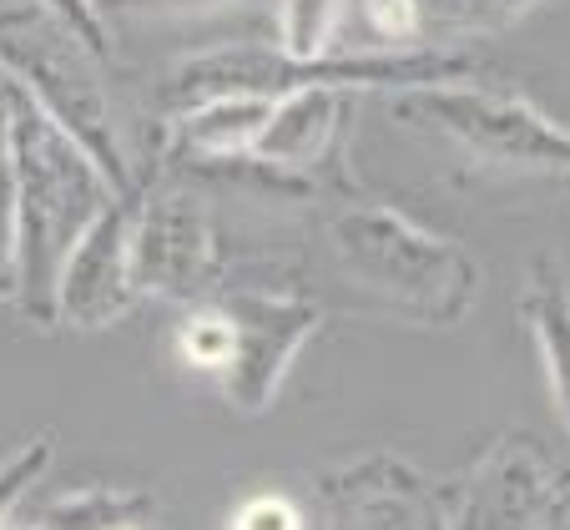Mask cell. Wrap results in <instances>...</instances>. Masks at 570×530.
<instances>
[{"mask_svg": "<svg viewBox=\"0 0 570 530\" xmlns=\"http://www.w3.org/2000/svg\"><path fill=\"white\" fill-rule=\"evenodd\" d=\"M131 258L141 298L177 308L213 298L233 278V248L213 203V183L183 167L151 163L131 193Z\"/></svg>", "mask_w": 570, "mask_h": 530, "instance_id": "cell-6", "label": "cell"}, {"mask_svg": "<svg viewBox=\"0 0 570 530\" xmlns=\"http://www.w3.org/2000/svg\"><path fill=\"white\" fill-rule=\"evenodd\" d=\"M26 6H41V11H51V16H61L71 31H81L91 46H101V51H117L111 46V31H107V21H101V6L97 0H26Z\"/></svg>", "mask_w": 570, "mask_h": 530, "instance_id": "cell-19", "label": "cell"}, {"mask_svg": "<svg viewBox=\"0 0 570 530\" xmlns=\"http://www.w3.org/2000/svg\"><path fill=\"white\" fill-rule=\"evenodd\" d=\"M444 530H566L570 454L530 430L490 440L454 480H440Z\"/></svg>", "mask_w": 570, "mask_h": 530, "instance_id": "cell-8", "label": "cell"}, {"mask_svg": "<svg viewBox=\"0 0 570 530\" xmlns=\"http://www.w3.org/2000/svg\"><path fill=\"white\" fill-rule=\"evenodd\" d=\"M227 318V359L213 390L233 414L253 420L278 404L298 354L323 334L328 308L298 278H263L243 273L213 293Z\"/></svg>", "mask_w": 570, "mask_h": 530, "instance_id": "cell-7", "label": "cell"}, {"mask_svg": "<svg viewBox=\"0 0 570 530\" xmlns=\"http://www.w3.org/2000/svg\"><path fill=\"white\" fill-rule=\"evenodd\" d=\"M520 318L530 328L540 374H546V394L556 410L560 430L570 440V288L546 258L530 263L525 288H520Z\"/></svg>", "mask_w": 570, "mask_h": 530, "instance_id": "cell-11", "label": "cell"}, {"mask_svg": "<svg viewBox=\"0 0 570 530\" xmlns=\"http://www.w3.org/2000/svg\"><path fill=\"white\" fill-rule=\"evenodd\" d=\"M318 238L338 283L389 318L460 328L480 303L484 268L460 238L424 227L404 207H389L358 187L323 197Z\"/></svg>", "mask_w": 570, "mask_h": 530, "instance_id": "cell-1", "label": "cell"}, {"mask_svg": "<svg viewBox=\"0 0 570 530\" xmlns=\"http://www.w3.org/2000/svg\"><path fill=\"white\" fill-rule=\"evenodd\" d=\"M11 101H16V81L0 71V157H6V121H11Z\"/></svg>", "mask_w": 570, "mask_h": 530, "instance_id": "cell-20", "label": "cell"}, {"mask_svg": "<svg viewBox=\"0 0 570 530\" xmlns=\"http://www.w3.org/2000/svg\"><path fill=\"white\" fill-rule=\"evenodd\" d=\"M0 303H16V193H11V167L0 157Z\"/></svg>", "mask_w": 570, "mask_h": 530, "instance_id": "cell-18", "label": "cell"}, {"mask_svg": "<svg viewBox=\"0 0 570 530\" xmlns=\"http://www.w3.org/2000/svg\"><path fill=\"white\" fill-rule=\"evenodd\" d=\"M97 6L111 31V46H117L121 26H131V31H187V26H213L223 16L253 11V6H273V0H97Z\"/></svg>", "mask_w": 570, "mask_h": 530, "instance_id": "cell-14", "label": "cell"}, {"mask_svg": "<svg viewBox=\"0 0 570 530\" xmlns=\"http://www.w3.org/2000/svg\"><path fill=\"white\" fill-rule=\"evenodd\" d=\"M0 530H46V526L36 516H26V510H16L11 520H0Z\"/></svg>", "mask_w": 570, "mask_h": 530, "instance_id": "cell-21", "label": "cell"}, {"mask_svg": "<svg viewBox=\"0 0 570 530\" xmlns=\"http://www.w3.org/2000/svg\"><path fill=\"white\" fill-rule=\"evenodd\" d=\"M354 0H273V46L288 56H323L344 41Z\"/></svg>", "mask_w": 570, "mask_h": 530, "instance_id": "cell-15", "label": "cell"}, {"mask_svg": "<svg viewBox=\"0 0 570 530\" xmlns=\"http://www.w3.org/2000/svg\"><path fill=\"white\" fill-rule=\"evenodd\" d=\"M111 56L91 46L61 16L11 0L0 6V71L16 81L31 107H41L61 131L101 163L117 193H137L141 141L127 121L121 91L107 71Z\"/></svg>", "mask_w": 570, "mask_h": 530, "instance_id": "cell-4", "label": "cell"}, {"mask_svg": "<svg viewBox=\"0 0 570 530\" xmlns=\"http://www.w3.org/2000/svg\"><path fill=\"white\" fill-rule=\"evenodd\" d=\"M540 6H550V0H414V16H420L424 41L464 46L480 36L510 31L525 16H535Z\"/></svg>", "mask_w": 570, "mask_h": 530, "instance_id": "cell-13", "label": "cell"}, {"mask_svg": "<svg viewBox=\"0 0 570 530\" xmlns=\"http://www.w3.org/2000/svg\"><path fill=\"white\" fill-rule=\"evenodd\" d=\"M141 303L147 298H141L137 258H131V193H117V203L81 233L56 278V328L107 334L127 314H137Z\"/></svg>", "mask_w": 570, "mask_h": 530, "instance_id": "cell-10", "label": "cell"}, {"mask_svg": "<svg viewBox=\"0 0 570 530\" xmlns=\"http://www.w3.org/2000/svg\"><path fill=\"white\" fill-rule=\"evenodd\" d=\"M313 500L318 530H444L440 480L399 450H368L323 470Z\"/></svg>", "mask_w": 570, "mask_h": 530, "instance_id": "cell-9", "label": "cell"}, {"mask_svg": "<svg viewBox=\"0 0 570 530\" xmlns=\"http://www.w3.org/2000/svg\"><path fill=\"white\" fill-rule=\"evenodd\" d=\"M0 308H6V303H0Z\"/></svg>", "mask_w": 570, "mask_h": 530, "instance_id": "cell-22", "label": "cell"}, {"mask_svg": "<svg viewBox=\"0 0 570 530\" xmlns=\"http://www.w3.org/2000/svg\"><path fill=\"white\" fill-rule=\"evenodd\" d=\"M223 530H308V510L288 490H253L227 510Z\"/></svg>", "mask_w": 570, "mask_h": 530, "instance_id": "cell-16", "label": "cell"}, {"mask_svg": "<svg viewBox=\"0 0 570 530\" xmlns=\"http://www.w3.org/2000/svg\"><path fill=\"white\" fill-rule=\"evenodd\" d=\"M6 167L16 193V303L36 328H56V278L117 187L71 131L16 91L6 121Z\"/></svg>", "mask_w": 570, "mask_h": 530, "instance_id": "cell-3", "label": "cell"}, {"mask_svg": "<svg viewBox=\"0 0 570 530\" xmlns=\"http://www.w3.org/2000/svg\"><path fill=\"white\" fill-rule=\"evenodd\" d=\"M46 530H161V500L131 485H76L31 510Z\"/></svg>", "mask_w": 570, "mask_h": 530, "instance_id": "cell-12", "label": "cell"}, {"mask_svg": "<svg viewBox=\"0 0 570 530\" xmlns=\"http://www.w3.org/2000/svg\"><path fill=\"white\" fill-rule=\"evenodd\" d=\"M450 81H500V71L470 46H358V51L323 56H288L273 41H213L203 51L177 56L167 71L151 81V117L177 111L187 101L227 97V91H253V97H288V91H358V97H384V91L410 87H450Z\"/></svg>", "mask_w": 570, "mask_h": 530, "instance_id": "cell-2", "label": "cell"}, {"mask_svg": "<svg viewBox=\"0 0 570 530\" xmlns=\"http://www.w3.org/2000/svg\"><path fill=\"white\" fill-rule=\"evenodd\" d=\"M364 16V31L374 36V46H424L414 0H354Z\"/></svg>", "mask_w": 570, "mask_h": 530, "instance_id": "cell-17", "label": "cell"}, {"mask_svg": "<svg viewBox=\"0 0 570 530\" xmlns=\"http://www.w3.org/2000/svg\"><path fill=\"white\" fill-rule=\"evenodd\" d=\"M384 111L394 127H404L420 141H434L450 163L480 177L570 187V127L500 81L384 91Z\"/></svg>", "mask_w": 570, "mask_h": 530, "instance_id": "cell-5", "label": "cell"}]
</instances>
